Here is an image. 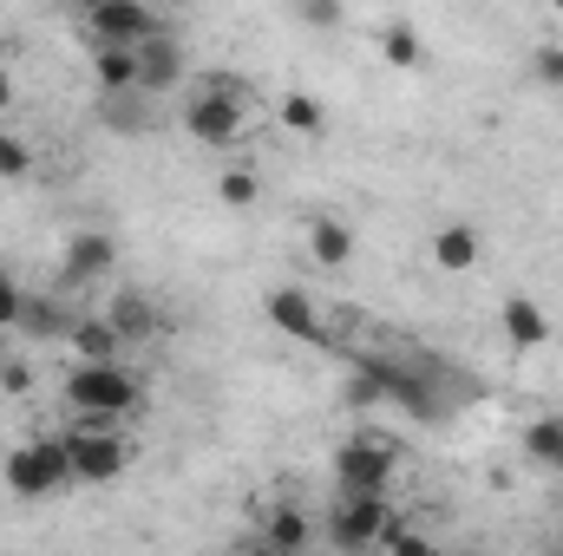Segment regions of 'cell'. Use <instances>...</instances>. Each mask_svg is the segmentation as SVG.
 <instances>
[{
	"instance_id": "6da1fadb",
	"label": "cell",
	"mask_w": 563,
	"mask_h": 556,
	"mask_svg": "<svg viewBox=\"0 0 563 556\" xmlns=\"http://www.w3.org/2000/svg\"><path fill=\"white\" fill-rule=\"evenodd\" d=\"M59 400H66V413L86 419L144 413V374H132L125 360H73L59 380Z\"/></svg>"
},
{
	"instance_id": "7a4b0ae2",
	"label": "cell",
	"mask_w": 563,
	"mask_h": 556,
	"mask_svg": "<svg viewBox=\"0 0 563 556\" xmlns=\"http://www.w3.org/2000/svg\"><path fill=\"white\" fill-rule=\"evenodd\" d=\"M66 438V458H73V485H112L132 471L139 445L125 438V419H86L73 413V425L59 432Z\"/></svg>"
},
{
	"instance_id": "3957f363",
	"label": "cell",
	"mask_w": 563,
	"mask_h": 556,
	"mask_svg": "<svg viewBox=\"0 0 563 556\" xmlns=\"http://www.w3.org/2000/svg\"><path fill=\"white\" fill-rule=\"evenodd\" d=\"M0 478H7V491H13L20 504L66 491V485H73V458H66V438L53 432V438H26V445H13V452L0 458Z\"/></svg>"
},
{
	"instance_id": "277c9868",
	"label": "cell",
	"mask_w": 563,
	"mask_h": 556,
	"mask_svg": "<svg viewBox=\"0 0 563 556\" xmlns=\"http://www.w3.org/2000/svg\"><path fill=\"white\" fill-rule=\"evenodd\" d=\"M400 445L387 432H354L334 445V491H394Z\"/></svg>"
},
{
	"instance_id": "5b68a950",
	"label": "cell",
	"mask_w": 563,
	"mask_h": 556,
	"mask_svg": "<svg viewBox=\"0 0 563 556\" xmlns=\"http://www.w3.org/2000/svg\"><path fill=\"white\" fill-rule=\"evenodd\" d=\"M177 119H184V138H197L203 151H236L243 132H250V105L243 99H223L210 86H190L184 105H177Z\"/></svg>"
},
{
	"instance_id": "8992f818",
	"label": "cell",
	"mask_w": 563,
	"mask_h": 556,
	"mask_svg": "<svg viewBox=\"0 0 563 556\" xmlns=\"http://www.w3.org/2000/svg\"><path fill=\"white\" fill-rule=\"evenodd\" d=\"M387 518H394V491H334L328 544H334V551H374Z\"/></svg>"
},
{
	"instance_id": "52a82bcc",
	"label": "cell",
	"mask_w": 563,
	"mask_h": 556,
	"mask_svg": "<svg viewBox=\"0 0 563 556\" xmlns=\"http://www.w3.org/2000/svg\"><path fill=\"white\" fill-rule=\"evenodd\" d=\"M164 20L144 7V0H86L79 7V33L86 46H144Z\"/></svg>"
},
{
	"instance_id": "ba28073f",
	"label": "cell",
	"mask_w": 563,
	"mask_h": 556,
	"mask_svg": "<svg viewBox=\"0 0 563 556\" xmlns=\"http://www.w3.org/2000/svg\"><path fill=\"white\" fill-rule=\"evenodd\" d=\"M263 321H269L276 334H288V341H308V347H321V341H328V321H321L314 294H308V288H295V281L263 288Z\"/></svg>"
},
{
	"instance_id": "9c48e42d",
	"label": "cell",
	"mask_w": 563,
	"mask_h": 556,
	"mask_svg": "<svg viewBox=\"0 0 563 556\" xmlns=\"http://www.w3.org/2000/svg\"><path fill=\"white\" fill-rule=\"evenodd\" d=\"M177 86H190V53H184V40H177L170 26H157L139 46V92L144 99H164V92H177Z\"/></svg>"
},
{
	"instance_id": "30bf717a",
	"label": "cell",
	"mask_w": 563,
	"mask_h": 556,
	"mask_svg": "<svg viewBox=\"0 0 563 556\" xmlns=\"http://www.w3.org/2000/svg\"><path fill=\"white\" fill-rule=\"evenodd\" d=\"M119 269V243L106 230H73L59 249V288H92Z\"/></svg>"
},
{
	"instance_id": "8fae6325",
	"label": "cell",
	"mask_w": 563,
	"mask_h": 556,
	"mask_svg": "<svg viewBox=\"0 0 563 556\" xmlns=\"http://www.w3.org/2000/svg\"><path fill=\"white\" fill-rule=\"evenodd\" d=\"M498 334L511 354H538V347H551V314L538 308V294L511 288V294H498Z\"/></svg>"
},
{
	"instance_id": "7c38bea8",
	"label": "cell",
	"mask_w": 563,
	"mask_h": 556,
	"mask_svg": "<svg viewBox=\"0 0 563 556\" xmlns=\"http://www.w3.org/2000/svg\"><path fill=\"white\" fill-rule=\"evenodd\" d=\"M426 256H432L439 276H465V269H478V256H485V230H478V223H439V230L426 236Z\"/></svg>"
},
{
	"instance_id": "4fadbf2b",
	"label": "cell",
	"mask_w": 563,
	"mask_h": 556,
	"mask_svg": "<svg viewBox=\"0 0 563 556\" xmlns=\"http://www.w3.org/2000/svg\"><path fill=\"white\" fill-rule=\"evenodd\" d=\"M119 334H125V347H144L157 327H164V314H157V301L144 294V288H119V294H106V308H99Z\"/></svg>"
},
{
	"instance_id": "5bb4252c",
	"label": "cell",
	"mask_w": 563,
	"mask_h": 556,
	"mask_svg": "<svg viewBox=\"0 0 563 556\" xmlns=\"http://www.w3.org/2000/svg\"><path fill=\"white\" fill-rule=\"evenodd\" d=\"M66 347H73V360H125V354H132L125 334H119L106 314H73V321H66Z\"/></svg>"
},
{
	"instance_id": "9a60e30c",
	"label": "cell",
	"mask_w": 563,
	"mask_h": 556,
	"mask_svg": "<svg viewBox=\"0 0 563 556\" xmlns=\"http://www.w3.org/2000/svg\"><path fill=\"white\" fill-rule=\"evenodd\" d=\"M314 544V524H308V511L301 504H269V518H263V537H256V551H276V556H295Z\"/></svg>"
},
{
	"instance_id": "2e32d148",
	"label": "cell",
	"mask_w": 563,
	"mask_h": 556,
	"mask_svg": "<svg viewBox=\"0 0 563 556\" xmlns=\"http://www.w3.org/2000/svg\"><path fill=\"white\" fill-rule=\"evenodd\" d=\"M92 86H99V99H132L139 92V46H92Z\"/></svg>"
},
{
	"instance_id": "e0dca14e",
	"label": "cell",
	"mask_w": 563,
	"mask_h": 556,
	"mask_svg": "<svg viewBox=\"0 0 563 556\" xmlns=\"http://www.w3.org/2000/svg\"><path fill=\"white\" fill-rule=\"evenodd\" d=\"M308 256H314L321 269H347V263H354V223L314 216V223H308Z\"/></svg>"
},
{
	"instance_id": "ac0fdd59",
	"label": "cell",
	"mask_w": 563,
	"mask_h": 556,
	"mask_svg": "<svg viewBox=\"0 0 563 556\" xmlns=\"http://www.w3.org/2000/svg\"><path fill=\"white\" fill-rule=\"evenodd\" d=\"M380 59H387L394 73H420L426 66L420 26H413V20H387V26H380Z\"/></svg>"
},
{
	"instance_id": "d6986e66",
	"label": "cell",
	"mask_w": 563,
	"mask_h": 556,
	"mask_svg": "<svg viewBox=\"0 0 563 556\" xmlns=\"http://www.w3.org/2000/svg\"><path fill=\"white\" fill-rule=\"evenodd\" d=\"M282 132H288V138H321V132H328V112H321V99H314V92H282Z\"/></svg>"
},
{
	"instance_id": "ffe728a7",
	"label": "cell",
	"mask_w": 563,
	"mask_h": 556,
	"mask_svg": "<svg viewBox=\"0 0 563 556\" xmlns=\"http://www.w3.org/2000/svg\"><path fill=\"white\" fill-rule=\"evenodd\" d=\"M518 452L531 458V465H558V452H563V413H544V419H531L525 425V438H518Z\"/></svg>"
},
{
	"instance_id": "44dd1931",
	"label": "cell",
	"mask_w": 563,
	"mask_h": 556,
	"mask_svg": "<svg viewBox=\"0 0 563 556\" xmlns=\"http://www.w3.org/2000/svg\"><path fill=\"white\" fill-rule=\"evenodd\" d=\"M217 203H223V210H256V203H263V177H256L250 164H223V177H217Z\"/></svg>"
},
{
	"instance_id": "7402d4cb",
	"label": "cell",
	"mask_w": 563,
	"mask_h": 556,
	"mask_svg": "<svg viewBox=\"0 0 563 556\" xmlns=\"http://www.w3.org/2000/svg\"><path fill=\"white\" fill-rule=\"evenodd\" d=\"M66 321H73V314H66V308H53V294H26V308H20V327H13V334H33V341H46V334H53V341H66Z\"/></svg>"
},
{
	"instance_id": "603a6c76",
	"label": "cell",
	"mask_w": 563,
	"mask_h": 556,
	"mask_svg": "<svg viewBox=\"0 0 563 556\" xmlns=\"http://www.w3.org/2000/svg\"><path fill=\"white\" fill-rule=\"evenodd\" d=\"M341 407H347V413H374V407H387V393H380V380H374V374H367L361 360H354V374L341 380Z\"/></svg>"
},
{
	"instance_id": "cb8c5ba5",
	"label": "cell",
	"mask_w": 563,
	"mask_h": 556,
	"mask_svg": "<svg viewBox=\"0 0 563 556\" xmlns=\"http://www.w3.org/2000/svg\"><path fill=\"white\" fill-rule=\"evenodd\" d=\"M288 7L308 33H341V20H347V0H288Z\"/></svg>"
},
{
	"instance_id": "d4e9b609",
	"label": "cell",
	"mask_w": 563,
	"mask_h": 556,
	"mask_svg": "<svg viewBox=\"0 0 563 556\" xmlns=\"http://www.w3.org/2000/svg\"><path fill=\"white\" fill-rule=\"evenodd\" d=\"M531 79H538L544 92H563V40H544V46L531 53Z\"/></svg>"
},
{
	"instance_id": "484cf974",
	"label": "cell",
	"mask_w": 563,
	"mask_h": 556,
	"mask_svg": "<svg viewBox=\"0 0 563 556\" xmlns=\"http://www.w3.org/2000/svg\"><path fill=\"white\" fill-rule=\"evenodd\" d=\"M0 177H7V184L33 177V144H26V138H13V132H0Z\"/></svg>"
},
{
	"instance_id": "4316f807",
	"label": "cell",
	"mask_w": 563,
	"mask_h": 556,
	"mask_svg": "<svg viewBox=\"0 0 563 556\" xmlns=\"http://www.w3.org/2000/svg\"><path fill=\"white\" fill-rule=\"evenodd\" d=\"M374 551H426V531H420V524H407V518L394 511V518L380 524V544H374Z\"/></svg>"
},
{
	"instance_id": "83f0119b",
	"label": "cell",
	"mask_w": 563,
	"mask_h": 556,
	"mask_svg": "<svg viewBox=\"0 0 563 556\" xmlns=\"http://www.w3.org/2000/svg\"><path fill=\"white\" fill-rule=\"evenodd\" d=\"M0 393H13V400H26V393H33V367L20 360V347L0 360Z\"/></svg>"
},
{
	"instance_id": "f1b7e54d",
	"label": "cell",
	"mask_w": 563,
	"mask_h": 556,
	"mask_svg": "<svg viewBox=\"0 0 563 556\" xmlns=\"http://www.w3.org/2000/svg\"><path fill=\"white\" fill-rule=\"evenodd\" d=\"M20 308H26V288L7 276V263H0V327H20Z\"/></svg>"
},
{
	"instance_id": "f546056e",
	"label": "cell",
	"mask_w": 563,
	"mask_h": 556,
	"mask_svg": "<svg viewBox=\"0 0 563 556\" xmlns=\"http://www.w3.org/2000/svg\"><path fill=\"white\" fill-rule=\"evenodd\" d=\"M197 86H210V92H223V99H243V105H250V79H243V73H203Z\"/></svg>"
},
{
	"instance_id": "4dcf8cb0",
	"label": "cell",
	"mask_w": 563,
	"mask_h": 556,
	"mask_svg": "<svg viewBox=\"0 0 563 556\" xmlns=\"http://www.w3.org/2000/svg\"><path fill=\"white\" fill-rule=\"evenodd\" d=\"M13 99H20V86H13V73L0 66V112H13Z\"/></svg>"
},
{
	"instance_id": "1f68e13d",
	"label": "cell",
	"mask_w": 563,
	"mask_h": 556,
	"mask_svg": "<svg viewBox=\"0 0 563 556\" xmlns=\"http://www.w3.org/2000/svg\"><path fill=\"white\" fill-rule=\"evenodd\" d=\"M7 354H13V327H0V360H7Z\"/></svg>"
},
{
	"instance_id": "d6a6232c",
	"label": "cell",
	"mask_w": 563,
	"mask_h": 556,
	"mask_svg": "<svg viewBox=\"0 0 563 556\" xmlns=\"http://www.w3.org/2000/svg\"><path fill=\"white\" fill-rule=\"evenodd\" d=\"M551 551H563V518H558V531H551Z\"/></svg>"
},
{
	"instance_id": "836d02e7",
	"label": "cell",
	"mask_w": 563,
	"mask_h": 556,
	"mask_svg": "<svg viewBox=\"0 0 563 556\" xmlns=\"http://www.w3.org/2000/svg\"><path fill=\"white\" fill-rule=\"evenodd\" d=\"M551 13H558V20H563V0H551Z\"/></svg>"
},
{
	"instance_id": "e575fe53",
	"label": "cell",
	"mask_w": 563,
	"mask_h": 556,
	"mask_svg": "<svg viewBox=\"0 0 563 556\" xmlns=\"http://www.w3.org/2000/svg\"><path fill=\"white\" fill-rule=\"evenodd\" d=\"M551 471H558V478H563V452H558V465H551Z\"/></svg>"
}]
</instances>
